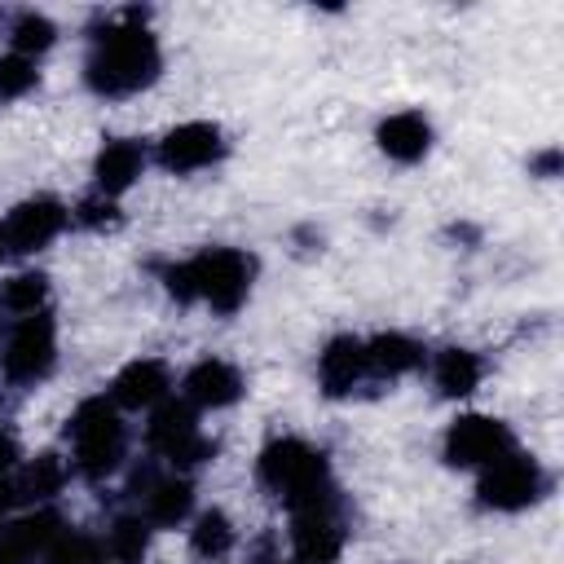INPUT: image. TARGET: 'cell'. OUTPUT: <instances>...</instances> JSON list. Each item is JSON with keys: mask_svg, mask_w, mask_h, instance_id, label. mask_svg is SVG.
Masks as SVG:
<instances>
[{"mask_svg": "<svg viewBox=\"0 0 564 564\" xmlns=\"http://www.w3.org/2000/svg\"><path fill=\"white\" fill-rule=\"evenodd\" d=\"M141 176V145L137 141H110L97 154V185L101 194H123Z\"/></svg>", "mask_w": 564, "mask_h": 564, "instance_id": "cell-18", "label": "cell"}, {"mask_svg": "<svg viewBox=\"0 0 564 564\" xmlns=\"http://www.w3.org/2000/svg\"><path fill=\"white\" fill-rule=\"evenodd\" d=\"M185 392H189V401H194V405L220 410V405H234V401H238L242 379H238V370H234L229 361L207 357V361H198V366L185 375Z\"/></svg>", "mask_w": 564, "mask_h": 564, "instance_id": "cell-11", "label": "cell"}, {"mask_svg": "<svg viewBox=\"0 0 564 564\" xmlns=\"http://www.w3.org/2000/svg\"><path fill=\"white\" fill-rule=\"evenodd\" d=\"M502 454H511V432L489 414H463L445 432V463L454 467H489Z\"/></svg>", "mask_w": 564, "mask_h": 564, "instance_id": "cell-5", "label": "cell"}, {"mask_svg": "<svg viewBox=\"0 0 564 564\" xmlns=\"http://www.w3.org/2000/svg\"><path fill=\"white\" fill-rule=\"evenodd\" d=\"M57 533L53 516H22L13 524L0 529V564H31L40 551H48Z\"/></svg>", "mask_w": 564, "mask_h": 564, "instance_id": "cell-14", "label": "cell"}, {"mask_svg": "<svg viewBox=\"0 0 564 564\" xmlns=\"http://www.w3.org/2000/svg\"><path fill=\"white\" fill-rule=\"evenodd\" d=\"M44 555H48V564H88V560H93V542H88L84 533H70V529H57Z\"/></svg>", "mask_w": 564, "mask_h": 564, "instance_id": "cell-26", "label": "cell"}, {"mask_svg": "<svg viewBox=\"0 0 564 564\" xmlns=\"http://www.w3.org/2000/svg\"><path fill=\"white\" fill-rule=\"evenodd\" d=\"M538 494H542V471L533 458H520V454L494 458L480 476V502L498 507V511H520V507L538 502Z\"/></svg>", "mask_w": 564, "mask_h": 564, "instance_id": "cell-6", "label": "cell"}, {"mask_svg": "<svg viewBox=\"0 0 564 564\" xmlns=\"http://www.w3.org/2000/svg\"><path fill=\"white\" fill-rule=\"evenodd\" d=\"M229 546H234V529H229L225 511H203L194 524V551L203 560H220Z\"/></svg>", "mask_w": 564, "mask_h": 564, "instance_id": "cell-22", "label": "cell"}, {"mask_svg": "<svg viewBox=\"0 0 564 564\" xmlns=\"http://www.w3.org/2000/svg\"><path fill=\"white\" fill-rule=\"evenodd\" d=\"M260 480L282 494L295 516L300 511H326L330 507V485H326V458L317 449H308L304 441L286 436V441H273L264 454H260Z\"/></svg>", "mask_w": 564, "mask_h": 564, "instance_id": "cell-2", "label": "cell"}, {"mask_svg": "<svg viewBox=\"0 0 564 564\" xmlns=\"http://www.w3.org/2000/svg\"><path fill=\"white\" fill-rule=\"evenodd\" d=\"M13 498H18V489H13L9 480H0V516L9 511V502H13Z\"/></svg>", "mask_w": 564, "mask_h": 564, "instance_id": "cell-30", "label": "cell"}, {"mask_svg": "<svg viewBox=\"0 0 564 564\" xmlns=\"http://www.w3.org/2000/svg\"><path fill=\"white\" fill-rule=\"evenodd\" d=\"M70 436H75V458L88 476H106L123 458V423L106 397H93L75 410Z\"/></svg>", "mask_w": 564, "mask_h": 564, "instance_id": "cell-3", "label": "cell"}, {"mask_svg": "<svg viewBox=\"0 0 564 564\" xmlns=\"http://www.w3.org/2000/svg\"><path fill=\"white\" fill-rule=\"evenodd\" d=\"M79 220L84 225H115L119 216H115V203L110 198L106 203L101 198H88V203H79Z\"/></svg>", "mask_w": 564, "mask_h": 564, "instance_id": "cell-28", "label": "cell"}, {"mask_svg": "<svg viewBox=\"0 0 564 564\" xmlns=\"http://www.w3.org/2000/svg\"><path fill=\"white\" fill-rule=\"evenodd\" d=\"M150 445L159 454H167L172 463H203L212 454V445L198 436L194 427V410L181 405V401H167L154 410V423H150Z\"/></svg>", "mask_w": 564, "mask_h": 564, "instance_id": "cell-8", "label": "cell"}, {"mask_svg": "<svg viewBox=\"0 0 564 564\" xmlns=\"http://www.w3.org/2000/svg\"><path fill=\"white\" fill-rule=\"evenodd\" d=\"M44 295H48V282H44V273H18V278H9L4 286H0V304L4 308H13V313H40V304H44Z\"/></svg>", "mask_w": 564, "mask_h": 564, "instance_id": "cell-21", "label": "cell"}, {"mask_svg": "<svg viewBox=\"0 0 564 564\" xmlns=\"http://www.w3.org/2000/svg\"><path fill=\"white\" fill-rule=\"evenodd\" d=\"M189 282H194V300L203 295L212 308L220 313H234L242 300H247V286H251V264L242 251H229V247H212L203 256H194L189 264Z\"/></svg>", "mask_w": 564, "mask_h": 564, "instance_id": "cell-4", "label": "cell"}, {"mask_svg": "<svg viewBox=\"0 0 564 564\" xmlns=\"http://www.w3.org/2000/svg\"><path fill=\"white\" fill-rule=\"evenodd\" d=\"M361 370H366V348H361V339H352V335L330 339V344H326V352H322V361H317L322 388H326L330 397L352 392V383L361 379Z\"/></svg>", "mask_w": 564, "mask_h": 564, "instance_id": "cell-13", "label": "cell"}, {"mask_svg": "<svg viewBox=\"0 0 564 564\" xmlns=\"http://www.w3.org/2000/svg\"><path fill=\"white\" fill-rule=\"evenodd\" d=\"M159 75V44L145 26L137 22H123V26H110L93 57H88V84L106 97H123V93H137L145 88L150 79Z\"/></svg>", "mask_w": 564, "mask_h": 564, "instance_id": "cell-1", "label": "cell"}, {"mask_svg": "<svg viewBox=\"0 0 564 564\" xmlns=\"http://www.w3.org/2000/svg\"><path fill=\"white\" fill-rule=\"evenodd\" d=\"M13 458H18V445H13L9 436H0V471H9V467H13Z\"/></svg>", "mask_w": 564, "mask_h": 564, "instance_id": "cell-29", "label": "cell"}, {"mask_svg": "<svg viewBox=\"0 0 564 564\" xmlns=\"http://www.w3.org/2000/svg\"><path fill=\"white\" fill-rule=\"evenodd\" d=\"M53 317L48 313H31L18 322V330L9 335V348H4V375L18 379V383H35L48 375L53 366Z\"/></svg>", "mask_w": 564, "mask_h": 564, "instance_id": "cell-7", "label": "cell"}, {"mask_svg": "<svg viewBox=\"0 0 564 564\" xmlns=\"http://www.w3.org/2000/svg\"><path fill=\"white\" fill-rule=\"evenodd\" d=\"M480 383V361L467 348H445L436 357V388L445 397H467Z\"/></svg>", "mask_w": 564, "mask_h": 564, "instance_id": "cell-19", "label": "cell"}, {"mask_svg": "<svg viewBox=\"0 0 564 564\" xmlns=\"http://www.w3.org/2000/svg\"><path fill=\"white\" fill-rule=\"evenodd\" d=\"M62 220H66V212L53 198L18 203L9 212V220H4V242H9V251H40L62 229Z\"/></svg>", "mask_w": 564, "mask_h": 564, "instance_id": "cell-9", "label": "cell"}, {"mask_svg": "<svg viewBox=\"0 0 564 564\" xmlns=\"http://www.w3.org/2000/svg\"><path fill=\"white\" fill-rule=\"evenodd\" d=\"M62 476H66V471H62V463H57L53 454H40V458L26 467V476H22V485H18V489H22L26 498H48V494H57Z\"/></svg>", "mask_w": 564, "mask_h": 564, "instance_id": "cell-25", "label": "cell"}, {"mask_svg": "<svg viewBox=\"0 0 564 564\" xmlns=\"http://www.w3.org/2000/svg\"><path fill=\"white\" fill-rule=\"evenodd\" d=\"M163 392H167V366L154 361V357H141V361L123 366L119 379H115V401L128 405V410L154 405V401H163Z\"/></svg>", "mask_w": 564, "mask_h": 564, "instance_id": "cell-15", "label": "cell"}, {"mask_svg": "<svg viewBox=\"0 0 564 564\" xmlns=\"http://www.w3.org/2000/svg\"><path fill=\"white\" fill-rule=\"evenodd\" d=\"M427 145H432V128H427V119L414 115V110L388 115V119L379 123V150H383L388 159H397V163H414V159H423Z\"/></svg>", "mask_w": 564, "mask_h": 564, "instance_id": "cell-12", "label": "cell"}, {"mask_svg": "<svg viewBox=\"0 0 564 564\" xmlns=\"http://www.w3.org/2000/svg\"><path fill=\"white\" fill-rule=\"evenodd\" d=\"M53 22L48 18H40V13H22L18 22H13V48H18V57H26V53H44L48 44H53Z\"/></svg>", "mask_w": 564, "mask_h": 564, "instance_id": "cell-24", "label": "cell"}, {"mask_svg": "<svg viewBox=\"0 0 564 564\" xmlns=\"http://www.w3.org/2000/svg\"><path fill=\"white\" fill-rule=\"evenodd\" d=\"M189 502H194V489L185 480H159L150 489V520L154 524H176L189 516Z\"/></svg>", "mask_w": 564, "mask_h": 564, "instance_id": "cell-20", "label": "cell"}, {"mask_svg": "<svg viewBox=\"0 0 564 564\" xmlns=\"http://www.w3.org/2000/svg\"><path fill=\"white\" fill-rule=\"evenodd\" d=\"M31 88H35V66H31V57H18V53L0 57V97H22V93H31Z\"/></svg>", "mask_w": 564, "mask_h": 564, "instance_id": "cell-27", "label": "cell"}, {"mask_svg": "<svg viewBox=\"0 0 564 564\" xmlns=\"http://www.w3.org/2000/svg\"><path fill=\"white\" fill-rule=\"evenodd\" d=\"M361 348H366V370L388 375V379H397V375H405V370H414V366L423 361V348H419L414 339L397 335V330L375 335V339H370V344H361Z\"/></svg>", "mask_w": 564, "mask_h": 564, "instance_id": "cell-17", "label": "cell"}, {"mask_svg": "<svg viewBox=\"0 0 564 564\" xmlns=\"http://www.w3.org/2000/svg\"><path fill=\"white\" fill-rule=\"evenodd\" d=\"M145 546H150V524L145 520H132V516L115 520V529H110V555L119 564H141Z\"/></svg>", "mask_w": 564, "mask_h": 564, "instance_id": "cell-23", "label": "cell"}, {"mask_svg": "<svg viewBox=\"0 0 564 564\" xmlns=\"http://www.w3.org/2000/svg\"><path fill=\"white\" fill-rule=\"evenodd\" d=\"M0 251H9V242H4V225H0Z\"/></svg>", "mask_w": 564, "mask_h": 564, "instance_id": "cell-31", "label": "cell"}, {"mask_svg": "<svg viewBox=\"0 0 564 564\" xmlns=\"http://www.w3.org/2000/svg\"><path fill=\"white\" fill-rule=\"evenodd\" d=\"M163 167L172 172H194V167H207L220 159V128L216 123H181L163 137V150H159Z\"/></svg>", "mask_w": 564, "mask_h": 564, "instance_id": "cell-10", "label": "cell"}, {"mask_svg": "<svg viewBox=\"0 0 564 564\" xmlns=\"http://www.w3.org/2000/svg\"><path fill=\"white\" fill-rule=\"evenodd\" d=\"M344 546L339 524L330 520V511H300L295 516V551L304 564H330Z\"/></svg>", "mask_w": 564, "mask_h": 564, "instance_id": "cell-16", "label": "cell"}]
</instances>
